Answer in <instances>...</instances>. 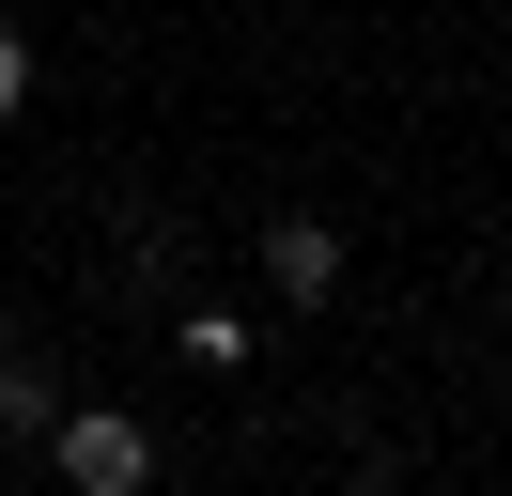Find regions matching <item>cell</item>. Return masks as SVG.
Segmentation results:
<instances>
[{
	"mask_svg": "<svg viewBox=\"0 0 512 496\" xmlns=\"http://www.w3.org/2000/svg\"><path fill=\"white\" fill-rule=\"evenodd\" d=\"M0 419H16V434H47V419H63V403H47V372H32V357H0Z\"/></svg>",
	"mask_w": 512,
	"mask_h": 496,
	"instance_id": "cell-3",
	"label": "cell"
},
{
	"mask_svg": "<svg viewBox=\"0 0 512 496\" xmlns=\"http://www.w3.org/2000/svg\"><path fill=\"white\" fill-rule=\"evenodd\" d=\"M47 434H63V481H78V496H140V481H156V434H140L125 403H94V419H47Z\"/></svg>",
	"mask_w": 512,
	"mask_h": 496,
	"instance_id": "cell-1",
	"label": "cell"
},
{
	"mask_svg": "<svg viewBox=\"0 0 512 496\" xmlns=\"http://www.w3.org/2000/svg\"><path fill=\"white\" fill-rule=\"evenodd\" d=\"M264 279H280L295 310H311V295H342V233H326V217H280V233H264Z\"/></svg>",
	"mask_w": 512,
	"mask_h": 496,
	"instance_id": "cell-2",
	"label": "cell"
},
{
	"mask_svg": "<svg viewBox=\"0 0 512 496\" xmlns=\"http://www.w3.org/2000/svg\"><path fill=\"white\" fill-rule=\"evenodd\" d=\"M16 93H32V47H16V31H0V124H16Z\"/></svg>",
	"mask_w": 512,
	"mask_h": 496,
	"instance_id": "cell-4",
	"label": "cell"
}]
</instances>
